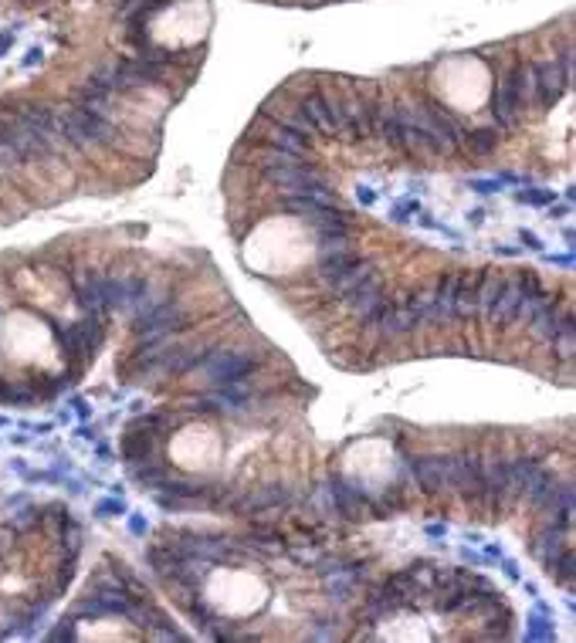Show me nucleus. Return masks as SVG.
Here are the masks:
<instances>
[{
    "label": "nucleus",
    "mask_w": 576,
    "mask_h": 643,
    "mask_svg": "<svg viewBox=\"0 0 576 643\" xmlns=\"http://www.w3.org/2000/svg\"><path fill=\"white\" fill-rule=\"evenodd\" d=\"M146 529H149V525H146L143 515H133V518H130V532H133V535H146Z\"/></svg>",
    "instance_id": "4be33fe9"
},
{
    "label": "nucleus",
    "mask_w": 576,
    "mask_h": 643,
    "mask_svg": "<svg viewBox=\"0 0 576 643\" xmlns=\"http://www.w3.org/2000/svg\"><path fill=\"white\" fill-rule=\"evenodd\" d=\"M563 545H566V542H563V529H560V525H550V522H546V525H542V529L532 535V542H529V553H532L539 562H546L550 556H556Z\"/></svg>",
    "instance_id": "ddd939ff"
},
{
    "label": "nucleus",
    "mask_w": 576,
    "mask_h": 643,
    "mask_svg": "<svg viewBox=\"0 0 576 643\" xmlns=\"http://www.w3.org/2000/svg\"><path fill=\"white\" fill-rule=\"evenodd\" d=\"M363 264V258L350 248V240H332V244H319V255H316V274L322 285H340L343 279Z\"/></svg>",
    "instance_id": "39448f33"
},
{
    "label": "nucleus",
    "mask_w": 576,
    "mask_h": 643,
    "mask_svg": "<svg viewBox=\"0 0 576 643\" xmlns=\"http://www.w3.org/2000/svg\"><path fill=\"white\" fill-rule=\"evenodd\" d=\"M546 566V572H550V579L556 586H563V590H573V576H576V559H573V548L569 545H563L556 556H550L542 562Z\"/></svg>",
    "instance_id": "4468645a"
},
{
    "label": "nucleus",
    "mask_w": 576,
    "mask_h": 643,
    "mask_svg": "<svg viewBox=\"0 0 576 643\" xmlns=\"http://www.w3.org/2000/svg\"><path fill=\"white\" fill-rule=\"evenodd\" d=\"M187 322H191V316H187L184 305H176V301L154 305V309H146V312L136 316V325H133L136 339H139L136 349H160V346H167L180 329H187Z\"/></svg>",
    "instance_id": "7ed1b4c3"
},
{
    "label": "nucleus",
    "mask_w": 576,
    "mask_h": 643,
    "mask_svg": "<svg viewBox=\"0 0 576 643\" xmlns=\"http://www.w3.org/2000/svg\"><path fill=\"white\" fill-rule=\"evenodd\" d=\"M492 112L502 122V129H515L519 126V115H523V102H519V88H515L512 69L499 78L495 85V96H492Z\"/></svg>",
    "instance_id": "1a4fd4ad"
},
{
    "label": "nucleus",
    "mask_w": 576,
    "mask_h": 643,
    "mask_svg": "<svg viewBox=\"0 0 576 643\" xmlns=\"http://www.w3.org/2000/svg\"><path fill=\"white\" fill-rule=\"evenodd\" d=\"M454 465H458V454H444V457H414L410 461V478L417 481L420 492H441L451 487L454 481Z\"/></svg>",
    "instance_id": "423d86ee"
},
{
    "label": "nucleus",
    "mask_w": 576,
    "mask_h": 643,
    "mask_svg": "<svg viewBox=\"0 0 576 643\" xmlns=\"http://www.w3.org/2000/svg\"><path fill=\"white\" fill-rule=\"evenodd\" d=\"M11 45H14V30H0V54H4Z\"/></svg>",
    "instance_id": "393cba45"
},
{
    "label": "nucleus",
    "mask_w": 576,
    "mask_h": 643,
    "mask_svg": "<svg viewBox=\"0 0 576 643\" xmlns=\"http://www.w3.org/2000/svg\"><path fill=\"white\" fill-rule=\"evenodd\" d=\"M130 426H139V431L154 434V437H167L173 426H176V413H163V410H154V413H143L136 417Z\"/></svg>",
    "instance_id": "2eb2a0df"
},
{
    "label": "nucleus",
    "mask_w": 576,
    "mask_h": 643,
    "mask_svg": "<svg viewBox=\"0 0 576 643\" xmlns=\"http://www.w3.org/2000/svg\"><path fill=\"white\" fill-rule=\"evenodd\" d=\"M556 630L550 623V609H546L542 603L532 606V614H529V627H526V640H553Z\"/></svg>",
    "instance_id": "f3484780"
},
{
    "label": "nucleus",
    "mask_w": 576,
    "mask_h": 643,
    "mask_svg": "<svg viewBox=\"0 0 576 643\" xmlns=\"http://www.w3.org/2000/svg\"><path fill=\"white\" fill-rule=\"evenodd\" d=\"M417 210H420L417 200H410V197H407V200H397V203L390 207V221H393V224H407L410 218H417Z\"/></svg>",
    "instance_id": "6ab92c4d"
},
{
    "label": "nucleus",
    "mask_w": 576,
    "mask_h": 643,
    "mask_svg": "<svg viewBox=\"0 0 576 643\" xmlns=\"http://www.w3.org/2000/svg\"><path fill=\"white\" fill-rule=\"evenodd\" d=\"M485 556H489V559H502L505 553H502L499 545H485Z\"/></svg>",
    "instance_id": "a878e982"
},
{
    "label": "nucleus",
    "mask_w": 576,
    "mask_h": 643,
    "mask_svg": "<svg viewBox=\"0 0 576 643\" xmlns=\"http://www.w3.org/2000/svg\"><path fill=\"white\" fill-rule=\"evenodd\" d=\"M462 146L471 152V157H489V152L499 149V133L495 129H465Z\"/></svg>",
    "instance_id": "dca6fc26"
},
{
    "label": "nucleus",
    "mask_w": 576,
    "mask_h": 643,
    "mask_svg": "<svg viewBox=\"0 0 576 643\" xmlns=\"http://www.w3.org/2000/svg\"><path fill=\"white\" fill-rule=\"evenodd\" d=\"M197 370L210 386H231V383H245L258 370V359L234 353V349H218V353H207V359Z\"/></svg>",
    "instance_id": "20e7f679"
},
{
    "label": "nucleus",
    "mask_w": 576,
    "mask_h": 643,
    "mask_svg": "<svg viewBox=\"0 0 576 643\" xmlns=\"http://www.w3.org/2000/svg\"><path fill=\"white\" fill-rule=\"evenodd\" d=\"M292 495H289V487H282V484H265V487H255V492H245L237 498V511H248V515H261V511H268V508H282L285 502H289Z\"/></svg>",
    "instance_id": "9b49d317"
},
{
    "label": "nucleus",
    "mask_w": 576,
    "mask_h": 643,
    "mask_svg": "<svg viewBox=\"0 0 576 643\" xmlns=\"http://www.w3.org/2000/svg\"><path fill=\"white\" fill-rule=\"evenodd\" d=\"M109 4H112V11H119V8H123V4H126V0H109Z\"/></svg>",
    "instance_id": "cd10ccee"
},
{
    "label": "nucleus",
    "mask_w": 576,
    "mask_h": 643,
    "mask_svg": "<svg viewBox=\"0 0 576 643\" xmlns=\"http://www.w3.org/2000/svg\"><path fill=\"white\" fill-rule=\"evenodd\" d=\"M102 518H109V515H123L126 511V502H99V508H96Z\"/></svg>",
    "instance_id": "aec40b11"
},
{
    "label": "nucleus",
    "mask_w": 576,
    "mask_h": 643,
    "mask_svg": "<svg viewBox=\"0 0 576 643\" xmlns=\"http://www.w3.org/2000/svg\"><path fill=\"white\" fill-rule=\"evenodd\" d=\"M532 72H536V102H539L542 109H553V106L563 99L566 82H569L566 69L553 58V61H536Z\"/></svg>",
    "instance_id": "6e6552de"
},
{
    "label": "nucleus",
    "mask_w": 576,
    "mask_h": 643,
    "mask_svg": "<svg viewBox=\"0 0 576 643\" xmlns=\"http://www.w3.org/2000/svg\"><path fill=\"white\" fill-rule=\"evenodd\" d=\"M523 301H526V292H523L519 282H515L512 274H508V279L502 282V292H499L495 301H492V309L485 312V316H489V322L499 325V329H502V325H512V322H519Z\"/></svg>",
    "instance_id": "9d476101"
},
{
    "label": "nucleus",
    "mask_w": 576,
    "mask_h": 643,
    "mask_svg": "<svg viewBox=\"0 0 576 643\" xmlns=\"http://www.w3.org/2000/svg\"><path fill=\"white\" fill-rule=\"evenodd\" d=\"M428 535H444V525H428Z\"/></svg>",
    "instance_id": "bb28decb"
},
{
    "label": "nucleus",
    "mask_w": 576,
    "mask_h": 643,
    "mask_svg": "<svg viewBox=\"0 0 576 643\" xmlns=\"http://www.w3.org/2000/svg\"><path fill=\"white\" fill-rule=\"evenodd\" d=\"M499 562H502V569H505V576H508V579H515V583H519V579H523V572H519V566H515L512 559H505V556H502Z\"/></svg>",
    "instance_id": "412c9836"
},
{
    "label": "nucleus",
    "mask_w": 576,
    "mask_h": 643,
    "mask_svg": "<svg viewBox=\"0 0 576 643\" xmlns=\"http://www.w3.org/2000/svg\"><path fill=\"white\" fill-rule=\"evenodd\" d=\"M546 261H550L553 268H573V255H563V258L550 255V258H546Z\"/></svg>",
    "instance_id": "b1692460"
},
{
    "label": "nucleus",
    "mask_w": 576,
    "mask_h": 643,
    "mask_svg": "<svg viewBox=\"0 0 576 643\" xmlns=\"http://www.w3.org/2000/svg\"><path fill=\"white\" fill-rule=\"evenodd\" d=\"M332 508H336L343 518H350V522H363V518H373V505L367 498V487L353 484L350 478H332Z\"/></svg>",
    "instance_id": "0eeeda50"
},
{
    "label": "nucleus",
    "mask_w": 576,
    "mask_h": 643,
    "mask_svg": "<svg viewBox=\"0 0 576 643\" xmlns=\"http://www.w3.org/2000/svg\"><path fill=\"white\" fill-rule=\"evenodd\" d=\"M523 240H526V248H532V251H539V248H542L539 234H532V231H523Z\"/></svg>",
    "instance_id": "5701e85b"
},
{
    "label": "nucleus",
    "mask_w": 576,
    "mask_h": 643,
    "mask_svg": "<svg viewBox=\"0 0 576 643\" xmlns=\"http://www.w3.org/2000/svg\"><path fill=\"white\" fill-rule=\"evenodd\" d=\"M261 176L271 183V190H279L285 197L292 194H309L322 183V173L309 163H302V157H289V152L268 149V160L261 163Z\"/></svg>",
    "instance_id": "f03ea898"
},
{
    "label": "nucleus",
    "mask_w": 576,
    "mask_h": 643,
    "mask_svg": "<svg viewBox=\"0 0 576 643\" xmlns=\"http://www.w3.org/2000/svg\"><path fill=\"white\" fill-rule=\"evenodd\" d=\"M515 197H519V203H529V207H550L556 200V190L536 187V190H519Z\"/></svg>",
    "instance_id": "a211bd4d"
},
{
    "label": "nucleus",
    "mask_w": 576,
    "mask_h": 643,
    "mask_svg": "<svg viewBox=\"0 0 576 643\" xmlns=\"http://www.w3.org/2000/svg\"><path fill=\"white\" fill-rule=\"evenodd\" d=\"M82 556V525L69 505L17 498L0 522V640L32 636L62 599Z\"/></svg>",
    "instance_id": "f257e3e1"
},
{
    "label": "nucleus",
    "mask_w": 576,
    "mask_h": 643,
    "mask_svg": "<svg viewBox=\"0 0 576 643\" xmlns=\"http://www.w3.org/2000/svg\"><path fill=\"white\" fill-rule=\"evenodd\" d=\"M123 461L130 465V468H136V465H143V461H154V454H157V441H154V434H146V431H139V426H130V431L123 434Z\"/></svg>",
    "instance_id": "f8f14e48"
}]
</instances>
